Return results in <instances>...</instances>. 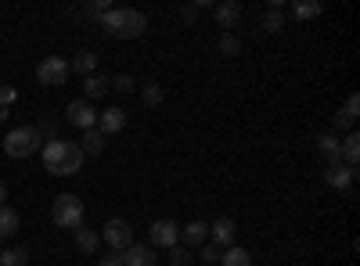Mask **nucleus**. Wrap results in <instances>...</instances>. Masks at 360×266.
<instances>
[{
	"label": "nucleus",
	"instance_id": "f257e3e1",
	"mask_svg": "<svg viewBox=\"0 0 360 266\" xmlns=\"http://www.w3.org/2000/svg\"><path fill=\"white\" fill-rule=\"evenodd\" d=\"M40 152H44V166H47L51 176H76V173L83 169V162H86L83 147L72 144V140H62V137L47 140Z\"/></svg>",
	"mask_w": 360,
	"mask_h": 266
},
{
	"label": "nucleus",
	"instance_id": "f03ea898",
	"mask_svg": "<svg viewBox=\"0 0 360 266\" xmlns=\"http://www.w3.org/2000/svg\"><path fill=\"white\" fill-rule=\"evenodd\" d=\"M101 29H108L115 40H137L148 29V18L134 8H108L101 18Z\"/></svg>",
	"mask_w": 360,
	"mask_h": 266
},
{
	"label": "nucleus",
	"instance_id": "7ed1b4c3",
	"mask_svg": "<svg viewBox=\"0 0 360 266\" xmlns=\"http://www.w3.org/2000/svg\"><path fill=\"white\" fill-rule=\"evenodd\" d=\"M47 140L40 137V130L37 126H15L8 137H4V152H8V159H29L33 152H40Z\"/></svg>",
	"mask_w": 360,
	"mask_h": 266
},
{
	"label": "nucleus",
	"instance_id": "20e7f679",
	"mask_svg": "<svg viewBox=\"0 0 360 266\" xmlns=\"http://www.w3.org/2000/svg\"><path fill=\"white\" fill-rule=\"evenodd\" d=\"M83 201L79 194H58L54 205H51V220L62 227V230H79L83 227Z\"/></svg>",
	"mask_w": 360,
	"mask_h": 266
},
{
	"label": "nucleus",
	"instance_id": "39448f33",
	"mask_svg": "<svg viewBox=\"0 0 360 266\" xmlns=\"http://www.w3.org/2000/svg\"><path fill=\"white\" fill-rule=\"evenodd\" d=\"M101 238L108 241L112 252H127V248L134 245V227H130L127 220H108V223L101 227Z\"/></svg>",
	"mask_w": 360,
	"mask_h": 266
},
{
	"label": "nucleus",
	"instance_id": "423d86ee",
	"mask_svg": "<svg viewBox=\"0 0 360 266\" xmlns=\"http://www.w3.org/2000/svg\"><path fill=\"white\" fill-rule=\"evenodd\" d=\"M69 76H72V69H69L65 58H44V62L37 65V79L44 86H62Z\"/></svg>",
	"mask_w": 360,
	"mask_h": 266
},
{
	"label": "nucleus",
	"instance_id": "0eeeda50",
	"mask_svg": "<svg viewBox=\"0 0 360 266\" xmlns=\"http://www.w3.org/2000/svg\"><path fill=\"white\" fill-rule=\"evenodd\" d=\"M148 238H152L155 248H173L180 241V227L173 220H155L152 227H148Z\"/></svg>",
	"mask_w": 360,
	"mask_h": 266
},
{
	"label": "nucleus",
	"instance_id": "6e6552de",
	"mask_svg": "<svg viewBox=\"0 0 360 266\" xmlns=\"http://www.w3.org/2000/svg\"><path fill=\"white\" fill-rule=\"evenodd\" d=\"M356 115H360V98L349 94L346 105L332 115V133H339V130H353V126H356Z\"/></svg>",
	"mask_w": 360,
	"mask_h": 266
},
{
	"label": "nucleus",
	"instance_id": "1a4fd4ad",
	"mask_svg": "<svg viewBox=\"0 0 360 266\" xmlns=\"http://www.w3.org/2000/svg\"><path fill=\"white\" fill-rule=\"evenodd\" d=\"M69 123L79 126V130H94V126H98L94 105H90V101H72V105H69Z\"/></svg>",
	"mask_w": 360,
	"mask_h": 266
},
{
	"label": "nucleus",
	"instance_id": "9d476101",
	"mask_svg": "<svg viewBox=\"0 0 360 266\" xmlns=\"http://www.w3.org/2000/svg\"><path fill=\"white\" fill-rule=\"evenodd\" d=\"M98 130L108 137V133H123L127 130V112L123 108H105V112H98Z\"/></svg>",
	"mask_w": 360,
	"mask_h": 266
},
{
	"label": "nucleus",
	"instance_id": "9b49d317",
	"mask_svg": "<svg viewBox=\"0 0 360 266\" xmlns=\"http://www.w3.org/2000/svg\"><path fill=\"white\" fill-rule=\"evenodd\" d=\"M119 255H123V266H159L152 245H137V241H134L127 252H119Z\"/></svg>",
	"mask_w": 360,
	"mask_h": 266
},
{
	"label": "nucleus",
	"instance_id": "f8f14e48",
	"mask_svg": "<svg viewBox=\"0 0 360 266\" xmlns=\"http://www.w3.org/2000/svg\"><path fill=\"white\" fill-rule=\"evenodd\" d=\"M234 234H238V227H234L231 216H220L217 223H209V238H213V245H220V248L234 245Z\"/></svg>",
	"mask_w": 360,
	"mask_h": 266
},
{
	"label": "nucleus",
	"instance_id": "ddd939ff",
	"mask_svg": "<svg viewBox=\"0 0 360 266\" xmlns=\"http://www.w3.org/2000/svg\"><path fill=\"white\" fill-rule=\"evenodd\" d=\"M213 15H217V22L224 25V33L227 29H234L238 22H242V4H238V0H224V4H213Z\"/></svg>",
	"mask_w": 360,
	"mask_h": 266
},
{
	"label": "nucleus",
	"instance_id": "4468645a",
	"mask_svg": "<svg viewBox=\"0 0 360 266\" xmlns=\"http://www.w3.org/2000/svg\"><path fill=\"white\" fill-rule=\"evenodd\" d=\"M209 238V223L202 220H191L188 227H180V241H184V248H202Z\"/></svg>",
	"mask_w": 360,
	"mask_h": 266
},
{
	"label": "nucleus",
	"instance_id": "2eb2a0df",
	"mask_svg": "<svg viewBox=\"0 0 360 266\" xmlns=\"http://www.w3.org/2000/svg\"><path fill=\"white\" fill-rule=\"evenodd\" d=\"M339 159L346 162V169H356V162H360V133H356V130H349V133L342 137V144H339Z\"/></svg>",
	"mask_w": 360,
	"mask_h": 266
},
{
	"label": "nucleus",
	"instance_id": "dca6fc26",
	"mask_svg": "<svg viewBox=\"0 0 360 266\" xmlns=\"http://www.w3.org/2000/svg\"><path fill=\"white\" fill-rule=\"evenodd\" d=\"M324 184L335 187V191H349V187H353V169H346V166H328V169H324Z\"/></svg>",
	"mask_w": 360,
	"mask_h": 266
},
{
	"label": "nucleus",
	"instance_id": "f3484780",
	"mask_svg": "<svg viewBox=\"0 0 360 266\" xmlns=\"http://www.w3.org/2000/svg\"><path fill=\"white\" fill-rule=\"evenodd\" d=\"M339 144H342L339 133H321V137H317V152L332 162V166H339Z\"/></svg>",
	"mask_w": 360,
	"mask_h": 266
},
{
	"label": "nucleus",
	"instance_id": "a211bd4d",
	"mask_svg": "<svg viewBox=\"0 0 360 266\" xmlns=\"http://www.w3.org/2000/svg\"><path fill=\"white\" fill-rule=\"evenodd\" d=\"M76 248H79L83 255H94V252L101 248V234L90 230V227H79V230H76Z\"/></svg>",
	"mask_w": 360,
	"mask_h": 266
},
{
	"label": "nucleus",
	"instance_id": "6ab92c4d",
	"mask_svg": "<svg viewBox=\"0 0 360 266\" xmlns=\"http://www.w3.org/2000/svg\"><path fill=\"white\" fill-rule=\"evenodd\" d=\"M101 94H108V76H86L83 79V101H94V98H101Z\"/></svg>",
	"mask_w": 360,
	"mask_h": 266
},
{
	"label": "nucleus",
	"instance_id": "aec40b11",
	"mask_svg": "<svg viewBox=\"0 0 360 266\" xmlns=\"http://www.w3.org/2000/svg\"><path fill=\"white\" fill-rule=\"evenodd\" d=\"M105 140H108V137H105L98 126H94V130H83V144H79L83 155H101V152H105Z\"/></svg>",
	"mask_w": 360,
	"mask_h": 266
},
{
	"label": "nucleus",
	"instance_id": "412c9836",
	"mask_svg": "<svg viewBox=\"0 0 360 266\" xmlns=\"http://www.w3.org/2000/svg\"><path fill=\"white\" fill-rule=\"evenodd\" d=\"M18 227H22L18 213L11 209V205H0V238H11V234H18Z\"/></svg>",
	"mask_w": 360,
	"mask_h": 266
},
{
	"label": "nucleus",
	"instance_id": "4be33fe9",
	"mask_svg": "<svg viewBox=\"0 0 360 266\" xmlns=\"http://www.w3.org/2000/svg\"><path fill=\"white\" fill-rule=\"evenodd\" d=\"M220 262H224V266H252V255H249V248H242V245H231V248H224Z\"/></svg>",
	"mask_w": 360,
	"mask_h": 266
},
{
	"label": "nucleus",
	"instance_id": "5701e85b",
	"mask_svg": "<svg viewBox=\"0 0 360 266\" xmlns=\"http://www.w3.org/2000/svg\"><path fill=\"white\" fill-rule=\"evenodd\" d=\"M69 69L79 72L83 79H86V76H94V69H98V54H94V51H79V58H76Z\"/></svg>",
	"mask_w": 360,
	"mask_h": 266
},
{
	"label": "nucleus",
	"instance_id": "b1692460",
	"mask_svg": "<svg viewBox=\"0 0 360 266\" xmlns=\"http://www.w3.org/2000/svg\"><path fill=\"white\" fill-rule=\"evenodd\" d=\"M162 98H166V91H162L159 83H152V79L141 83V101H144L148 108H159V105H162Z\"/></svg>",
	"mask_w": 360,
	"mask_h": 266
},
{
	"label": "nucleus",
	"instance_id": "393cba45",
	"mask_svg": "<svg viewBox=\"0 0 360 266\" xmlns=\"http://www.w3.org/2000/svg\"><path fill=\"white\" fill-rule=\"evenodd\" d=\"M292 11H295V18H303V22H307V18H317L324 8L317 4V0H299V4H295Z\"/></svg>",
	"mask_w": 360,
	"mask_h": 266
},
{
	"label": "nucleus",
	"instance_id": "a878e982",
	"mask_svg": "<svg viewBox=\"0 0 360 266\" xmlns=\"http://www.w3.org/2000/svg\"><path fill=\"white\" fill-rule=\"evenodd\" d=\"M25 262H29L25 248H4L0 252V266H25Z\"/></svg>",
	"mask_w": 360,
	"mask_h": 266
},
{
	"label": "nucleus",
	"instance_id": "bb28decb",
	"mask_svg": "<svg viewBox=\"0 0 360 266\" xmlns=\"http://www.w3.org/2000/svg\"><path fill=\"white\" fill-rule=\"evenodd\" d=\"M191 259H195V252L184 248V245H173L169 248V266H191Z\"/></svg>",
	"mask_w": 360,
	"mask_h": 266
},
{
	"label": "nucleus",
	"instance_id": "cd10ccee",
	"mask_svg": "<svg viewBox=\"0 0 360 266\" xmlns=\"http://www.w3.org/2000/svg\"><path fill=\"white\" fill-rule=\"evenodd\" d=\"M220 54L238 58V54H242V40H238L234 33H224V36H220Z\"/></svg>",
	"mask_w": 360,
	"mask_h": 266
},
{
	"label": "nucleus",
	"instance_id": "c85d7f7f",
	"mask_svg": "<svg viewBox=\"0 0 360 266\" xmlns=\"http://www.w3.org/2000/svg\"><path fill=\"white\" fill-rule=\"evenodd\" d=\"M134 86H137V83H134V76H127V72H119V76L108 79V91H119V94H130Z\"/></svg>",
	"mask_w": 360,
	"mask_h": 266
},
{
	"label": "nucleus",
	"instance_id": "c756f323",
	"mask_svg": "<svg viewBox=\"0 0 360 266\" xmlns=\"http://www.w3.org/2000/svg\"><path fill=\"white\" fill-rule=\"evenodd\" d=\"M263 29H266V33H281V29H285V15L281 11H266L263 15Z\"/></svg>",
	"mask_w": 360,
	"mask_h": 266
},
{
	"label": "nucleus",
	"instance_id": "7c9ffc66",
	"mask_svg": "<svg viewBox=\"0 0 360 266\" xmlns=\"http://www.w3.org/2000/svg\"><path fill=\"white\" fill-rule=\"evenodd\" d=\"M105 11H108V0H94V4H86V8H83V18L101 22V18H105Z\"/></svg>",
	"mask_w": 360,
	"mask_h": 266
},
{
	"label": "nucleus",
	"instance_id": "2f4dec72",
	"mask_svg": "<svg viewBox=\"0 0 360 266\" xmlns=\"http://www.w3.org/2000/svg\"><path fill=\"white\" fill-rule=\"evenodd\" d=\"M220 255H224V248H220V245H213V241H209V245H202V252H198V259H202L205 266L220 262Z\"/></svg>",
	"mask_w": 360,
	"mask_h": 266
},
{
	"label": "nucleus",
	"instance_id": "473e14b6",
	"mask_svg": "<svg viewBox=\"0 0 360 266\" xmlns=\"http://www.w3.org/2000/svg\"><path fill=\"white\" fill-rule=\"evenodd\" d=\"M37 130H40V137H44V140H58V119H51V115H44Z\"/></svg>",
	"mask_w": 360,
	"mask_h": 266
},
{
	"label": "nucleus",
	"instance_id": "72a5a7b5",
	"mask_svg": "<svg viewBox=\"0 0 360 266\" xmlns=\"http://www.w3.org/2000/svg\"><path fill=\"white\" fill-rule=\"evenodd\" d=\"M11 101H15V86H0V105L8 108Z\"/></svg>",
	"mask_w": 360,
	"mask_h": 266
},
{
	"label": "nucleus",
	"instance_id": "f704fd0d",
	"mask_svg": "<svg viewBox=\"0 0 360 266\" xmlns=\"http://www.w3.org/2000/svg\"><path fill=\"white\" fill-rule=\"evenodd\" d=\"M98 266H123V255H119V252H108V255H105Z\"/></svg>",
	"mask_w": 360,
	"mask_h": 266
},
{
	"label": "nucleus",
	"instance_id": "c9c22d12",
	"mask_svg": "<svg viewBox=\"0 0 360 266\" xmlns=\"http://www.w3.org/2000/svg\"><path fill=\"white\" fill-rule=\"evenodd\" d=\"M180 15H184V22H195V15H198V8H184V11H180Z\"/></svg>",
	"mask_w": 360,
	"mask_h": 266
},
{
	"label": "nucleus",
	"instance_id": "e433bc0d",
	"mask_svg": "<svg viewBox=\"0 0 360 266\" xmlns=\"http://www.w3.org/2000/svg\"><path fill=\"white\" fill-rule=\"evenodd\" d=\"M4 201H8V184L0 180V205H4Z\"/></svg>",
	"mask_w": 360,
	"mask_h": 266
},
{
	"label": "nucleus",
	"instance_id": "4c0bfd02",
	"mask_svg": "<svg viewBox=\"0 0 360 266\" xmlns=\"http://www.w3.org/2000/svg\"><path fill=\"white\" fill-rule=\"evenodd\" d=\"M8 115H11V112H8L4 105H0V123H4V119H8Z\"/></svg>",
	"mask_w": 360,
	"mask_h": 266
},
{
	"label": "nucleus",
	"instance_id": "58836bf2",
	"mask_svg": "<svg viewBox=\"0 0 360 266\" xmlns=\"http://www.w3.org/2000/svg\"><path fill=\"white\" fill-rule=\"evenodd\" d=\"M0 252H4V248H0Z\"/></svg>",
	"mask_w": 360,
	"mask_h": 266
}]
</instances>
